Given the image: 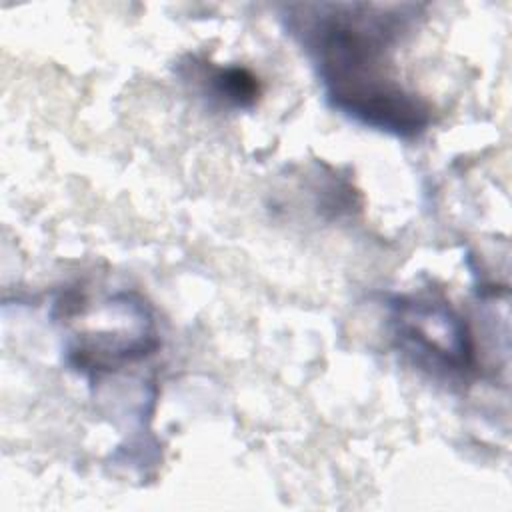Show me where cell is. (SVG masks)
Segmentation results:
<instances>
[{"instance_id":"cell-3","label":"cell","mask_w":512,"mask_h":512,"mask_svg":"<svg viewBox=\"0 0 512 512\" xmlns=\"http://www.w3.org/2000/svg\"><path fill=\"white\" fill-rule=\"evenodd\" d=\"M210 84L214 94L232 106L246 108L256 102L260 94L256 78L244 68H216L210 74Z\"/></svg>"},{"instance_id":"cell-2","label":"cell","mask_w":512,"mask_h":512,"mask_svg":"<svg viewBox=\"0 0 512 512\" xmlns=\"http://www.w3.org/2000/svg\"><path fill=\"white\" fill-rule=\"evenodd\" d=\"M396 346L418 366L448 376L474 368V344L466 322L444 298L398 296L390 302Z\"/></svg>"},{"instance_id":"cell-1","label":"cell","mask_w":512,"mask_h":512,"mask_svg":"<svg viewBox=\"0 0 512 512\" xmlns=\"http://www.w3.org/2000/svg\"><path fill=\"white\" fill-rule=\"evenodd\" d=\"M408 6L320 4L296 16L306 52L340 114L394 136H418L428 108L392 78L390 54L406 32Z\"/></svg>"}]
</instances>
